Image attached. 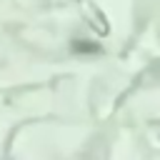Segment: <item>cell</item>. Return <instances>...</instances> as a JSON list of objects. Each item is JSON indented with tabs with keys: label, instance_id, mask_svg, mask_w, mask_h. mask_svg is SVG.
<instances>
[{
	"label": "cell",
	"instance_id": "cell-1",
	"mask_svg": "<svg viewBox=\"0 0 160 160\" xmlns=\"http://www.w3.org/2000/svg\"><path fill=\"white\" fill-rule=\"evenodd\" d=\"M72 50L75 52H98L100 45H95V42H72Z\"/></svg>",
	"mask_w": 160,
	"mask_h": 160
}]
</instances>
